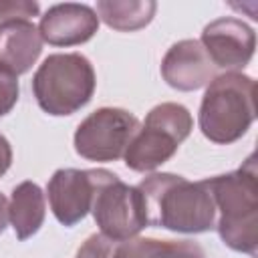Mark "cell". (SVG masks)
Wrapping results in <instances>:
<instances>
[{"label": "cell", "mask_w": 258, "mask_h": 258, "mask_svg": "<svg viewBox=\"0 0 258 258\" xmlns=\"http://www.w3.org/2000/svg\"><path fill=\"white\" fill-rule=\"evenodd\" d=\"M147 226L179 234H202L216 226V206L206 179L189 181L175 173H151L137 185Z\"/></svg>", "instance_id": "1"}, {"label": "cell", "mask_w": 258, "mask_h": 258, "mask_svg": "<svg viewBox=\"0 0 258 258\" xmlns=\"http://www.w3.org/2000/svg\"><path fill=\"white\" fill-rule=\"evenodd\" d=\"M254 153L234 171L208 177V189L216 206V230L222 242L242 254L258 250V183Z\"/></svg>", "instance_id": "2"}, {"label": "cell", "mask_w": 258, "mask_h": 258, "mask_svg": "<svg viewBox=\"0 0 258 258\" xmlns=\"http://www.w3.org/2000/svg\"><path fill=\"white\" fill-rule=\"evenodd\" d=\"M256 119V81L244 73L216 75L202 97L198 123L206 139L230 145L246 135Z\"/></svg>", "instance_id": "3"}, {"label": "cell", "mask_w": 258, "mask_h": 258, "mask_svg": "<svg viewBox=\"0 0 258 258\" xmlns=\"http://www.w3.org/2000/svg\"><path fill=\"white\" fill-rule=\"evenodd\" d=\"M95 87V69L81 52L48 54L32 77L34 99L52 117H67L83 109L93 99Z\"/></svg>", "instance_id": "4"}, {"label": "cell", "mask_w": 258, "mask_h": 258, "mask_svg": "<svg viewBox=\"0 0 258 258\" xmlns=\"http://www.w3.org/2000/svg\"><path fill=\"white\" fill-rule=\"evenodd\" d=\"M194 129L191 113L179 103L155 105L129 141L123 159L133 171H153L169 161Z\"/></svg>", "instance_id": "5"}, {"label": "cell", "mask_w": 258, "mask_h": 258, "mask_svg": "<svg viewBox=\"0 0 258 258\" xmlns=\"http://www.w3.org/2000/svg\"><path fill=\"white\" fill-rule=\"evenodd\" d=\"M91 214L101 234L111 240L135 238L147 228L143 198L137 185H129L109 169H97V187Z\"/></svg>", "instance_id": "6"}, {"label": "cell", "mask_w": 258, "mask_h": 258, "mask_svg": "<svg viewBox=\"0 0 258 258\" xmlns=\"http://www.w3.org/2000/svg\"><path fill=\"white\" fill-rule=\"evenodd\" d=\"M137 129L139 119L127 109L101 107L79 123L75 151L89 161H115L123 157Z\"/></svg>", "instance_id": "7"}, {"label": "cell", "mask_w": 258, "mask_h": 258, "mask_svg": "<svg viewBox=\"0 0 258 258\" xmlns=\"http://www.w3.org/2000/svg\"><path fill=\"white\" fill-rule=\"evenodd\" d=\"M200 42L216 69L240 73V69H244L254 56L256 32L244 20L224 16L204 26Z\"/></svg>", "instance_id": "8"}, {"label": "cell", "mask_w": 258, "mask_h": 258, "mask_svg": "<svg viewBox=\"0 0 258 258\" xmlns=\"http://www.w3.org/2000/svg\"><path fill=\"white\" fill-rule=\"evenodd\" d=\"M95 187L97 169H56L46 185V196L54 218L67 228L79 224L91 212Z\"/></svg>", "instance_id": "9"}, {"label": "cell", "mask_w": 258, "mask_h": 258, "mask_svg": "<svg viewBox=\"0 0 258 258\" xmlns=\"http://www.w3.org/2000/svg\"><path fill=\"white\" fill-rule=\"evenodd\" d=\"M216 67L196 38L171 44L161 60V77L175 91H198L216 77Z\"/></svg>", "instance_id": "10"}, {"label": "cell", "mask_w": 258, "mask_h": 258, "mask_svg": "<svg viewBox=\"0 0 258 258\" xmlns=\"http://www.w3.org/2000/svg\"><path fill=\"white\" fill-rule=\"evenodd\" d=\"M99 30V16L87 4L64 2L50 6L38 24L42 42L52 46H77L91 40Z\"/></svg>", "instance_id": "11"}, {"label": "cell", "mask_w": 258, "mask_h": 258, "mask_svg": "<svg viewBox=\"0 0 258 258\" xmlns=\"http://www.w3.org/2000/svg\"><path fill=\"white\" fill-rule=\"evenodd\" d=\"M42 52V38L30 20L0 22V69L14 77L32 69Z\"/></svg>", "instance_id": "12"}, {"label": "cell", "mask_w": 258, "mask_h": 258, "mask_svg": "<svg viewBox=\"0 0 258 258\" xmlns=\"http://www.w3.org/2000/svg\"><path fill=\"white\" fill-rule=\"evenodd\" d=\"M46 204L38 183L22 181L12 189L8 202V222L18 240L32 238L44 224Z\"/></svg>", "instance_id": "13"}, {"label": "cell", "mask_w": 258, "mask_h": 258, "mask_svg": "<svg viewBox=\"0 0 258 258\" xmlns=\"http://www.w3.org/2000/svg\"><path fill=\"white\" fill-rule=\"evenodd\" d=\"M157 10L153 0H99L97 16L109 28L119 32H135L145 28Z\"/></svg>", "instance_id": "14"}, {"label": "cell", "mask_w": 258, "mask_h": 258, "mask_svg": "<svg viewBox=\"0 0 258 258\" xmlns=\"http://www.w3.org/2000/svg\"><path fill=\"white\" fill-rule=\"evenodd\" d=\"M157 238H129V240H113L111 252L107 258H151Z\"/></svg>", "instance_id": "15"}, {"label": "cell", "mask_w": 258, "mask_h": 258, "mask_svg": "<svg viewBox=\"0 0 258 258\" xmlns=\"http://www.w3.org/2000/svg\"><path fill=\"white\" fill-rule=\"evenodd\" d=\"M151 258H206V252L191 240H159Z\"/></svg>", "instance_id": "16"}, {"label": "cell", "mask_w": 258, "mask_h": 258, "mask_svg": "<svg viewBox=\"0 0 258 258\" xmlns=\"http://www.w3.org/2000/svg\"><path fill=\"white\" fill-rule=\"evenodd\" d=\"M38 12H40L38 2H30V0L0 2V22H4V20H30L32 16H38Z\"/></svg>", "instance_id": "17"}, {"label": "cell", "mask_w": 258, "mask_h": 258, "mask_svg": "<svg viewBox=\"0 0 258 258\" xmlns=\"http://www.w3.org/2000/svg\"><path fill=\"white\" fill-rule=\"evenodd\" d=\"M18 97H20L18 77L0 69V117L8 115L14 109V105L18 103Z\"/></svg>", "instance_id": "18"}, {"label": "cell", "mask_w": 258, "mask_h": 258, "mask_svg": "<svg viewBox=\"0 0 258 258\" xmlns=\"http://www.w3.org/2000/svg\"><path fill=\"white\" fill-rule=\"evenodd\" d=\"M10 163H12V147H10L8 139L0 133V177L8 171Z\"/></svg>", "instance_id": "19"}, {"label": "cell", "mask_w": 258, "mask_h": 258, "mask_svg": "<svg viewBox=\"0 0 258 258\" xmlns=\"http://www.w3.org/2000/svg\"><path fill=\"white\" fill-rule=\"evenodd\" d=\"M8 226V200L4 198V194H0V234L6 230Z\"/></svg>", "instance_id": "20"}]
</instances>
